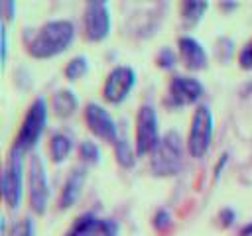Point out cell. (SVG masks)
Wrapping results in <instances>:
<instances>
[{"label": "cell", "mask_w": 252, "mask_h": 236, "mask_svg": "<svg viewBox=\"0 0 252 236\" xmlns=\"http://www.w3.org/2000/svg\"><path fill=\"white\" fill-rule=\"evenodd\" d=\"M75 35V28L69 20H53L47 22L32 39L30 53L33 57H53L61 51H65Z\"/></svg>", "instance_id": "cell-1"}, {"label": "cell", "mask_w": 252, "mask_h": 236, "mask_svg": "<svg viewBox=\"0 0 252 236\" xmlns=\"http://www.w3.org/2000/svg\"><path fill=\"white\" fill-rule=\"evenodd\" d=\"M181 161H183V146H181V138L177 132H167L159 144L156 146V149L152 151V171L156 175L167 177V175H175L181 169Z\"/></svg>", "instance_id": "cell-2"}, {"label": "cell", "mask_w": 252, "mask_h": 236, "mask_svg": "<svg viewBox=\"0 0 252 236\" xmlns=\"http://www.w3.org/2000/svg\"><path fill=\"white\" fill-rule=\"evenodd\" d=\"M45 122H47V106H45L43 98H37L30 106V110H28L24 122H22V128H20L16 140H14L12 155H20L22 157V153L32 149L37 144V140H39V136L43 132Z\"/></svg>", "instance_id": "cell-3"}, {"label": "cell", "mask_w": 252, "mask_h": 236, "mask_svg": "<svg viewBox=\"0 0 252 236\" xmlns=\"http://www.w3.org/2000/svg\"><path fill=\"white\" fill-rule=\"evenodd\" d=\"M213 138V114L207 106H199L191 120L189 130V151L193 157L205 155Z\"/></svg>", "instance_id": "cell-4"}, {"label": "cell", "mask_w": 252, "mask_h": 236, "mask_svg": "<svg viewBox=\"0 0 252 236\" xmlns=\"http://www.w3.org/2000/svg\"><path fill=\"white\" fill-rule=\"evenodd\" d=\"M159 134H158V116L156 110L146 104L140 108L138 112V120H136V151L140 155L150 153L156 149V146L159 144Z\"/></svg>", "instance_id": "cell-5"}, {"label": "cell", "mask_w": 252, "mask_h": 236, "mask_svg": "<svg viewBox=\"0 0 252 236\" xmlns=\"http://www.w3.org/2000/svg\"><path fill=\"white\" fill-rule=\"evenodd\" d=\"M24 165L20 155H12L4 167L2 173V199L10 208L20 206L22 203V193H24Z\"/></svg>", "instance_id": "cell-6"}, {"label": "cell", "mask_w": 252, "mask_h": 236, "mask_svg": "<svg viewBox=\"0 0 252 236\" xmlns=\"http://www.w3.org/2000/svg\"><path fill=\"white\" fill-rule=\"evenodd\" d=\"M134 83H136V73L132 67H128V65L114 67L104 83V98L114 104L122 102L128 96V92L132 90Z\"/></svg>", "instance_id": "cell-7"}, {"label": "cell", "mask_w": 252, "mask_h": 236, "mask_svg": "<svg viewBox=\"0 0 252 236\" xmlns=\"http://www.w3.org/2000/svg\"><path fill=\"white\" fill-rule=\"evenodd\" d=\"M28 183H30V205H32V208L37 214H41L45 210L49 191H47V179H45L43 161L37 155H33L32 161H30V177H28Z\"/></svg>", "instance_id": "cell-8"}, {"label": "cell", "mask_w": 252, "mask_h": 236, "mask_svg": "<svg viewBox=\"0 0 252 236\" xmlns=\"http://www.w3.org/2000/svg\"><path fill=\"white\" fill-rule=\"evenodd\" d=\"M85 30L87 37L100 41L108 35L110 30V12L106 2H89L85 8Z\"/></svg>", "instance_id": "cell-9"}, {"label": "cell", "mask_w": 252, "mask_h": 236, "mask_svg": "<svg viewBox=\"0 0 252 236\" xmlns=\"http://www.w3.org/2000/svg\"><path fill=\"white\" fill-rule=\"evenodd\" d=\"M67 236H118V224L110 218H96L94 214H83L71 226Z\"/></svg>", "instance_id": "cell-10"}, {"label": "cell", "mask_w": 252, "mask_h": 236, "mask_svg": "<svg viewBox=\"0 0 252 236\" xmlns=\"http://www.w3.org/2000/svg\"><path fill=\"white\" fill-rule=\"evenodd\" d=\"M203 94V85L193 77H173L169 83V100L173 106L195 102Z\"/></svg>", "instance_id": "cell-11"}, {"label": "cell", "mask_w": 252, "mask_h": 236, "mask_svg": "<svg viewBox=\"0 0 252 236\" xmlns=\"http://www.w3.org/2000/svg\"><path fill=\"white\" fill-rule=\"evenodd\" d=\"M87 124L91 128L93 134H96L98 138L102 140H108V142H118V136H116V124H114V118L98 104H89L87 106Z\"/></svg>", "instance_id": "cell-12"}, {"label": "cell", "mask_w": 252, "mask_h": 236, "mask_svg": "<svg viewBox=\"0 0 252 236\" xmlns=\"http://www.w3.org/2000/svg\"><path fill=\"white\" fill-rule=\"evenodd\" d=\"M179 53L183 63L189 69H203L207 65V53L195 37H189V35L179 37Z\"/></svg>", "instance_id": "cell-13"}, {"label": "cell", "mask_w": 252, "mask_h": 236, "mask_svg": "<svg viewBox=\"0 0 252 236\" xmlns=\"http://www.w3.org/2000/svg\"><path fill=\"white\" fill-rule=\"evenodd\" d=\"M85 177H87V171H85L83 167H81V169H75V171L67 177V181H65V185H63V191H61V199H59V206H61V208H69V206L75 205V201H77L79 195H81Z\"/></svg>", "instance_id": "cell-14"}, {"label": "cell", "mask_w": 252, "mask_h": 236, "mask_svg": "<svg viewBox=\"0 0 252 236\" xmlns=\"http://www.w3.org/2000/svg\"><path fill=\"white\" fill-rule=\"evenodd\" d=\"M51 104H53V110H55L57 116L67 118L77 108V98H75V94L71 90H59V92H55Z\"/></svg>", "instance_id": "cell-15"}, {"label": "cell", "mask_w": 252, "mask_h": 236, "mask_svg": "<svg viewBox=\"0 0 252 236\" xmlns=\"http://www.w3.org/2000/svg\"><path fill=\"white\" fill-rule=\"evenodd\" d=\"M71 148H73V142H71L69 136H65V134H55V136L51 138V144H49V151H51L53 161H55V163L63 161V159L69 155Z\"/></svg>", "instance_id": "cell-16"}, {"label": "cell", "mask_w": 252, "mask_h": 236, "mask_svg": "<svg viewBox=\"0 0 252 236\" xmlns=\"http://www.w3.org/2000/svg\"><path fill=\"white\" fill-rule=\"evenodd\" d=\"M207 2H183V6H181V16H183V20L187 22V24H195V22H199L201 20V16H203V12L207 10Z\"/></svg>", "instance_id": "cell-17"}, {"label": "cell", "mask_w": 252, "mask_h": 236, "mask_svg": "<svg viewBox=\"0 0 252 236\" xmlns=\"http://www.w3.org/2000/svg\"><path fill=\"white\" fill-rule=\"evenodd\" d=\"M116 157H118V163L124 165V167L134 165V149H132L128 140H118L116 142Z\"/></svg>", "instance_id": "cell-18"}, {"label": "cell", "mask_w": 252, "mask_h": 236, "mask_svg": "<svg viewBox=\"0 0 252 236\" xmlns=\"http://www.w3.org/2000/svg\"><path fill=\"white\" fill-rule=\"evenodd\" d=\"M87 69H89V63H87V59L81 55V57H75V59H71L69 63H67V67H65V75H67V79H81L85 73H87Z\"/></svg>", "instance_id": "cell-19"}, {"label": "cell", "mask_w": 252, "mask_h": 236, "mask_svg": "<svg viewBox=\"0 0 252 236\" xmlns=\"http://www.w3.org/2000/svg\"><path fill=\"white\" fill-rule=\"evenodd\" d=\"M33 234V222L30 218H24L16 222L10 230H4V236H32Z\"/></svg>", "instance_id": "cell-20"}, {"label": "cell", "mask_w": 252, "mask_h": 236, "mask_svg": "<svg viewBox=\"0 0 252 236\" xmlns=\"http://www.w3.org/2000/svg\"><path fill=\"white\" fill-rule=\"evenodd\" d=\"M79 151H81V157H83L85 161L96 163V161L100 159V151H98V148H96L93 142H81Z\"/></svg>", "instance_id": "cell-21"}, {"label": "cell", "mask_w": 252, "mask_h": 236, "mask_svg": "<svg viewBox=\"0 0 252 236\" xmlns=\"http://www.w3.org/2000/svg\"><path fill=\"white\" fill-rule=\"evenodd\" d=\"M238 63L242 69H252V39L244 45V49L240 51V57H238Z\"/></svg>", "instance_id": "cell-22"}, {"label": "cell", "mask_w": 252, "mask_h": 236, "mask_svg": "<svg viewBox=\"0 0 252 236\" xmlns=\"http://www.w3.org/2000/svg\"><path fill=\"white\" fill-rule=\"evenodd\" d=\"M158 63L161 65V67H171L173 63H175V55H173V51L171 49H161V53L158 55Z\"/></svg>", "instance_id": "cell-23"}, {"label": "cell", "mask_w": 252, "mask_h": 236, "mask_svg": "<svg viewBox=\"0 0 252 236\" xmlns=\"http://www.w3.org/2000/svg\"><path fill=\"white\" fill-rule=\"evenodd\" d=\"M154 224H156L158 228H165V226L169 224V214H167L165 210H159V212L156 214V218H154Z\"/></svg>", "instance_id": "cell-24"}, {"label": "cell", "mask_w": 252, "mask_h": 236, "mask_svg": "<svg viewBox=\"0 0 252 236\" xmlns=\"http://www.w3.org/2000/svg\"><path fill=\"white\" fill-rule=\"evenodd\" d=\"M220 218H222V222H224V224L228 226V224L232 222V218H234V212L226 208V210H222V212H220Z\"/></svg>", "instance_id": "cell-25"}, {"label": "cell", "mask_w": 252, "mask_h": 236, "mask_svg": "<svg viewBox=\"0 0 252 236\" xmlns=\"http://www.w3.org/2000/svg\"><path fill=\"white\" fill-rule=\"evenodd\" d=\"M252 234V224H246L244 228H242V232H240V236H250Z\"/></svg>", "instance_id": "cell-26"}]
</instances>
